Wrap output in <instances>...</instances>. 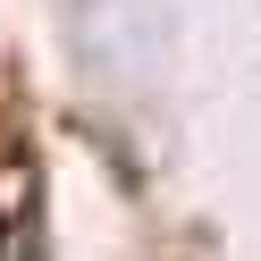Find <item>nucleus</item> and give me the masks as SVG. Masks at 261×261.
I'll use <instances>...</instances> for the list:
<instances>
[{
    "label": "nucleus",
    "instance_id": "f257e3e1",
    "mask_svg": "<svg viewBox=\"0 0 261 261\" xmlns=\"http://www.w3.org/2000/svg\"><path fill=\"white\" fill-rule=\"evenodd\" d=\"M0 261H17V253H0Z\"/></svg>",
    "mask_w": 261,
    "mask_h": 261
}]
</instances>
